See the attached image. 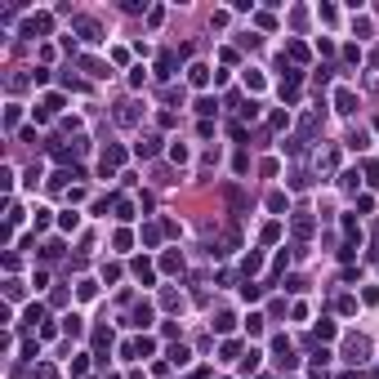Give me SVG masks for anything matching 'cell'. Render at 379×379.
<instances>
[{
    "label": "cell",
    "instance_id": "obj_2",
    "mask_svg": "<svg viewBox=\"0 0 379 379\" xmlns=\"http://www.w3.org/2000/svg\"><path fill=\"white\" fill-rule=\"evenodd\" d=\"M352 107H357V98L348 94V90H339V112H352Z\"/></svg>",
    "mask_w": 379,
    "mask_h": 379
},
{
    "label": "cell",
    "instance_id": "obj_1",
    "mask_svg": "<svg viewBox=\"0 0 379 379\" xmlns=\"http://www.w3.org/2000/svg\"><path fill=\"white\" fill-rule=\"evenodd\" d=\"M205 81H210V67L196 63V67H192V85H205Z\"/></svg>",
    "mask_w": 379,
    "mask_h": 379
}]
</instances>
